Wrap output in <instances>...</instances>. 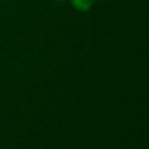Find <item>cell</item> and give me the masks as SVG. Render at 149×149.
<instances>
[{
	"instance_id": "1",
	"label": "cell",
	"mask_w": 149,
	"mask_h": 149,
	"mask_svg": "<svg viewBox=\"0 0 149 149\" xmlns=\"http://www.w3.org/2000/svg\"><path fill=\"white\" fill-rule=\"evenodd\" d=\"M94 0H71L73 7H76L79 10H87L92 7Z\"/></svg>"
}]
</instances>
